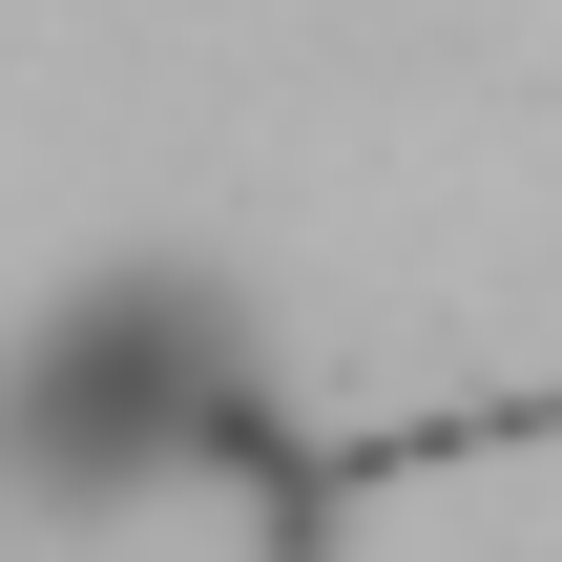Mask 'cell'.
I'll return each instance as SVG.
<instances>
[{
	"label": "cell",
	"mask_w": 562,
	"mask_h": 562,
	"mask_svg": "<svg viewBox=\"0 0 562 562\" xmlns=\"http://www.w3.org/2000/svg\"><path fill=\"white\" fill-rule=\"evenodd\" d=\"M271 459V355L209 271H104L63 292L21 355H0V480L42 521H125V501H188Z\"/></svg>",
	"instance_id": "1"
}]
</instances>
